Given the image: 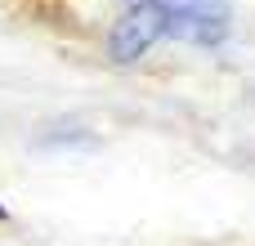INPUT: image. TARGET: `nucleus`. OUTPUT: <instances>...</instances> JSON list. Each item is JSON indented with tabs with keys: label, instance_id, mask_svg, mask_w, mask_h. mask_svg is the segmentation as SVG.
<instances>
[{
	"label": "nucleus",
	"instance_id": "nucleus-1",
	"mask_svg": "<svg viewBox=\"0 0 255 246\" xmlns=\"http://www.w3.org/2000/svg\"><path fill=\"white\" fill-rule=\"evenodd\" d=\"M161 31H166V9H161V0H134V4L117 18V27H112V36H108L112 63H134L139 54L152 49V40H157Z\"/></svg>",
	"mask_w": 255,
	"mask_h": 246
},
{
	"label": "nucleus",
	"instance_id": "nucleus-2",
	"mask_svg": "<svg viewBox=\"0 0 255 246\" xmlns=\"http://www.w3.org/2000/svg\"><path fill=\"white\" fill-rule=\"evenodd\" d=\"M166 36L188 40V45H220V40L229 36V18H206V13L166 9Z\"/></svg>",
	"mask_w": 255,
	"mask_h": 246
},
{
	"label": "nucleus",
	"instance_id": "nucleus-3",
	"mask_svg": "<svg viewBox=\"0 0 255 246\" xmlns=\"http://www.w3.org/2000/svg\"><path fill=\"white\" fill-rule=\"evenodd\" d=\"M161 9H179V13H206V18H229V0H161Z\"/></svg>",
	"mask_w": 255,
	"mask_h": 246
},
{
	"label": "nucleus",
	"instance_id": "nucleus-4",
	"mask_svg": "<svg viewBox=\"0 0 255 246\" xmlns=\"http://www.w3.org/2000/svg\"><path fill=\"white\" fill-rule=\"evenodd\" d=\"M0 220H4V211H0Z\"/></svg>",
	"mask_w": 255,
	"mask_h": 246
}]
</instances>
